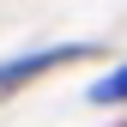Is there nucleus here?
<instances>
[{"instance_id": "f257e3e1", "label": "nucleus", "mask_w": 127, "mask_h": 127, "mask_svg": "<svg viewBox=\"0 0 127 127\" xmlns=\"http://www.w3.org/2000/svg\"><path fill=\"white\" fill-rule=\"evenodd\" d=\"M73 55H85V49H42V55H24V61H0V91L24 85V79L49 73V67H61V61H73Z\"/></svg>"}, {"instance_id": "f03ea898", "label": "nucleus", "mask_w": 127, "mask_h": 127, "mask_svg": "<svg viewBox=\"0 0 127 127\" xmlns=\"http://www.w3.org/2000/svg\"><path fill=\"white\" fill-rule=\"evenodd\" d=\"M91 103H127V67H115L109 79L91 85Z\"/></svg>"}]
</instances>
